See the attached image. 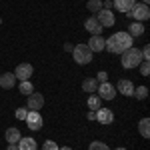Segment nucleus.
Segmentation results:
<instances>
[{
  "label": "nucleus",
  "instance_id": "nucleus-1",
  "mask_svg": "<svg viewBox=\"0 0 150 150\" xmlns=\"http://www.w3.org/2000/svg\"><path fill=\"white\" fill-rule=\"evenodd\" d=\"M132 46V36L128 34V32H116L112 34L108 40H106V44L104 48L108 50V52H114V54H122L124 50Z\"/></svg>",
  "mask_w": 150,
  "mask_h": 150
},
{
  "label": "nucleus",
  "instance_id": "nucleus-2",
  "mask_svg": "<svg viewBox=\"0 0 150 150\" xmlns=\"http://www.w3.org/2000/svg\"><path fill=\"white\" fill-rule=\"evenodd\" d=\"M140 62H142V52L138 48L130 46L128 50L122 52V68H136L140 66Z\"/></svg>",
  "mask_w": 150,
  "mask_h": 150
},
{
  "label": "nucleus",
  "instance_id": "nucleus-3",
  "mask_svg": "<svg viewBox=\"0 0 150 150\" xmlns=\"http://www.w3.org/2000/svg\"><path fill=\"white\" fill-rule=\"evenodd\" d=\"M72 54H74V60L78 64H88L92 60V50L86 46V44H78V46L72 48Z\"/></svg>",
  "mask_w": 150,
  "mask_h": 150
},
{
  "label": "nucleus",
  "instance_id": "nucleus-4",
  "mask_svg": "<svg viewBox=\"0 0 150 150\" xmlns=\"http://www.w3.org/2000/svg\"><path fill=\"white\" fill-rule=\"evenodd\" d=\"M128 16H132L134 22H144V20H148L150 18L148 4H134V6L130 8V12H128Z\"/></svg>",
  "mask_w": 150,
  "mask_h": 150
},
{
  "label": "nucleus",
  "instance_id": "nucleus-5",
  "mask_svg": "<svg viewBox=\"0 0 150 150\" xmlns=\"http://www.w3.org/2000/svg\"><path fill=\"white\" fill-rule=\"evenodd\" d=\"M96 92H98V98L100 100H112L116 96V88L112 84H108V82H102V84H98Z\"/></svg>",
  "mask_w": 150,
  "mask_h": 150
},
{
  "label": "nucleus",
  "instance_id": "nucleus-6",
  "mask_svg": "<svg viewBox=\"0 0 150 150\" xmlns=\"http://www.w3.org/2000/svg\"><path fill=\"white\" fill-rule=\"evenodd\" d=\"M26 124H28L30 130H40V128H42V114H40V112H36V110H28Z\"/></svg>",
  "mask_w": 150,
  "mask_h": 150
},
{
  "label": "nucleus",
  "instance_id": "nucleus-7",
  "mask_svg": "<svg viewBox=\"0 0 150 150\" xmlns=\"http://www.w3.org/2000/svg\"><path fill=\"white\" fill-rule=\"evenodd\" d=\"M32 72H34V68L28 64V62H24V64H18L16 66V70H14V76H16V80H28L30 76H32Z\"/></svg>",
  "mask_w": 150,
  "mask_h": 150
},
{
  "label": "nucleus",
  "instance_id": "nucleus-8",
  "mask_svg": "<svg viewBox=\"0 0 150 150\" xmlns=\"http://www.w3.org/2000/svg\"><path fill=\"white\" fill-rule=\"evenodd\" d=\"M42 106H44V96H42V92L28 94V108H30V110L40 112V108H42Z\"/></svg>",
  "mask_w": 150,
  "mask_h": 150
},
{
  "label": "nucleus",
  "instance_id": "nucleus-9",
  "mask_svg": "<svg viewBox=\"0 0 150 150\" xmlns=\"http://www.w3.org/2000/svg\"><path fill=\"white\" fill-rule=\"evenodd\" d=\"M96 20H98V22H100V26H112V24L116 22V18H114V14H112V12L110 10H98L96 12Z\"/></svg>",
  "mask_w": 150,
  "mask_h": 150
},
{
  "label": "nucleus",
  "instance_id": "nucleus-10",
  "mask_svg": "<svg viewBox=\"0 0 150 150\" xmlns=\"http://www.w3.org/2000/svg\"><path fill=\"white\" fill-rule=\"evenodd\" d=\"M96 120L100 122V124H112L114 122V112L112 110H108V108H98L96 110Z\"/></svg>",
  "mask_w": 150,
  "mask_h": 150
},
{
  "label": "nucleus",
  "instance_id": "nucleus-11",
  "mask_svg": "<svg viewBox=\"0 0 150 150\" xmlns=\"http://www.w3.org/2000/svg\"><path fill=\"white\" fill-rule=\"evenodd\" d=\"M84 28H86L92 36H100V34H102V30H104L102 26H100V22L96 20V16H90V18L84 22Z\"/></svg>",
  "mask_w": 150,
  "mask_h": 150
},
{
  "label": "nucleus",
  "instance_id": "nucleus-12",
  "mask_svg": "<svg viewBox=\"0 0 150 150\" xmlns=\"http://www.w3.org/2000/svg\"><path fill=\"white\" fill-rule=\"evenodd\" d=\"M104 44H106V40H104L102 36H90V42H88L86 46L90 48L92 52H102Z\"/></svg>",
  "mask_w": 150,
  "mask_h": 150
},
{
  "label": "nucleus",
  "instance_id": "nucleus-13",
  "mask_svg": "<svg viewBox=\"0 0 150 150\" xmlns=\"http://www.w3.org/2000/svg\"><path fill=\"white\" fill-rule=\"evenodd\" d=\"M136 4V0H112V6H114L116 10H120V12H130V8Z\"/></svg>",
  "mask_w": 150,
  "mask_h": 150
},
{
  "label": "nucleus",
  "instance_id": "nucleus-14",
  "mask_svg": "<svg viewBox=\"0 0 150 150\" xmlns=\"http://www.w3.org/2000/svg\"><path fill=\"white\" fill-rule=\"evenodd\" d=\"M14 84H16V76H14V74H10V72L0 74V86H2V88L8 90V88H12Z\"/></svg>",
  "mask_w": 150,
  "mask_h": 150
},
{
  "label": "nucleus",
  "instance_id": "nucleus-15",
  "mask_svg": "<svg viewBox=\"0 0 150 150\" xmlns=\"http://www.w3.org/2000/svg\"><path fill=\"white\" fill-rule=\"evenodd\" d=\"M18 150H38L34 138H20L18 140Z\"/></svg>",
  "mask_w": 150,
  "mask_h": 150
},
{
  "label": "nucleus",
  "instance_id": "nucleus-16",
  "mask_svg": "<svg viewBox=\"0 0 150 150\" xmlns=\"http://www.w3.org/2000/svg\"><path fill=\"white\" fill-rule=\"evenodd\" d=\"M118 92H122L124 96H132V92H134V84L130 80H120L118 82Z\"/></svg>",
  "mask_w": 150,
  "mask_h": 150
},
{
  "label": "nucleus",
  "instance_id": "nucleus-17",
  "mask_svg": "<svg viewBox=\"0 0 150 150\" xmlns=\"http://www.w3.org/2000/svg\"><path fill=\"white\" fill-rule=\"evenodd\" d=\"M20 138H22V136H20V130H18V128H8V130H6V140H8V144H18Z\"/></svg>",
  "mask_w": 150,
  "mask_h": 150
},
{
  "label": "nucleus",
  "instance_id": "nucleus-18",
  "mask_svg": "<svg viewBox=\"0 0 150 150\" xmlns=\"http://www.w3.org/2000/svg\"><path fill=\"white\" fill-rule=\"evenodd\" d=\"M96 88H98V80H94V78H86V80L82 82V90L84 92H96Z\"/></svg>",
  "mask_w": 150,
  "mask_h": 150
},
{
  "label": "nucleus",
  "instance_id": "nucleus-19",
  "mask_svg": "<svg viewBox=\"0 0 150 150\" xmlns=\"http://www.w3.org/2000/svg\"><path fill=\"white\" fill-rule=\"evenodd\" d=\"M128 28H130V30H128V34H130V36H142V34H144V24H142V22H132Z\"/></svg>",
  "mask_w": 150,
  "mask_h": 150
},
{
  "label": "nucleus",
  "instance_id": "nucleus-20",
  "mask_svg": "<svg viewBox=\"0 0 150 150\" xmlns=\"http://www.w3.org/2000/svg\"><path fill=\"white\" fill-rule=\"evenodd\" d=\"M138 128H140L142 138H150V120H148V118H142L140 124H138Z\"/></svg>",
  "mask_w": 150,
  "mask_h": 150
},
{
  "label": "nucleus",
  "instance_id": "nucleus-21",
  "mask_svg": "<svg viewBox=\"0 0 150 150\" xmlns=\"http://www.w3.org/2000/svg\"><path fill=\"white\" fill-rule=\"evenodd\" d=\"M100 102H102V100L98 98V94H90V96H88V108H90V110H98V108H100Z\"/></svg>",
  "mask_w": 150,
  "mask_h": 150
},
{
  "label": "nucleus",
  "instance_id": "nucleus-22",
  "mask_svg": "<svg viewBox=\"0 0 150 150\" xmlns=\"http://www.w3.org/2000/svg\"><path fill=\"white\" fill-rule=\"evenodd\" d=\"M18 90H20L22 94H26V96H28V94L34 92V86L30 84V80H22V82H20V86H18Z\"/></svg>",
  "mask_w": 150,
  "mask_h": 150
},
{
  "label": "nucleus",
  "instance_id": "nucleus-23",
  "mask_svg": "<svg viewBox=\"0 0 150 150\" xmlns=\"http://www.w3.org/2000/svg\"><path fill=\"white\" fill-rule=\"evenodd\" d=\"M132 96H136L138 100H144V98L148 96V88H146V86H138V88H134Z\"/></svg>",
  "mask_w": 150,
  "mask_h": 150
},
{
  "label": "nucleus",
  "instance_id": "nucleus-24",
  "mask_svg": "<svg viewBox=\"0 0 150 150\" xmlns=\"http://www.w3.org/2000/svg\"><path fill=\"white\" fill-rule=\"evenodd\" d=\"M86 6H88V10H90V12L96 14L98 10H102V0H88V4H86Z\"/></svg>",
  "mask_w": 150,
  "mask_h": 150
},
{
  "label": "nucleus",
  "instance_id": "nucleus-25",
  "mask_svg": "<svg viewBox=\"0 0 150 150\" xmlns=\"http://www.w3.org/2000/svg\"><path fill=\"white\" fill-rule=\"evenodd\" d=\"M140 74H142V76H148L150 74V62L148 60H142V62H140Z\"/></svg>",
  "mask_w": 150,
  "mask_h": 150
},
{
  "label": "nucleus",
  "instance_id": "nucleus-26",
  "mask_svg": "<svg viewBox=\"0 0 150 150\" xmlns=\"http://www.w3.org/2000/svg\"><path fill=\"white\" fill-rule=\"evenodd\" d=\"M88 150H110V148H108L104 142H98V140H96V142H92V144L88 146Z\"/></svg>",
  "mask_w": 150,
  "mask_h": 150
},
{
  "label": "nucleus",
  "instance_id": "nucleus-27",
  "mask_svg": "<svg viewBox=\"0 0 150 150\" xmlns=\"http://www.w3.org/2000/svg\"><path fill=\"white\" fill-rule=\"evenodd\" d=\"M42 150H58V144L54 140H46V142L42 144Z\"/></svg>",
  "mask_w": 150,
  "mask_h": 150
},
{
  "label": "nucleus",
  "instance_id": "nucleus-28",
  "mask_svg": "<svg viewBox=\"0 0 150 150\" xmlns=\"http://www.w3.org/2000/svg\"><path fill=\"white\" fill-rule=\"evenodd\" d=\"M26 116H28V110H26V108H18V110H16V118H18V120H26Z\"/></svg>",
  "mask_w": 150,
  "mask_h": 150
},
{
  "label": "nucleus",
  "instance_id": "nucleus-29",
  "mask_svg": "<svg viewBox=\"0 0 150 150\" xmlns=\"http://www.w3.org/2000/svg\"><path fill=\"white\" fill-rule=\"evenodd\" d=\"M96 80H98V84H102V82H108V74H106V72H98V74H96Z\"/></svg>",
  "mask_w": 150,
  "mask_h": 150
},
{
  "label": "nucleus",
  "instance_id": "nucleus-30",
  "mask_svg": "<svg viewBox=\"0 0 150 150\" xmlns=\"http://www.w3.org/2000/svg\"><path fill=\"white\" fill-rule=\"evenodd\" d=\"M140 52H142V60H150V46H144V50Z\"/></svg>",
  "mask_w": 150,
  "mask_h": 150
},
{
  "label": "nucleus",
  "instance_id": "nucleus-31",
  "mask_svg": "<svg viewBox=\"0 0 150 150\" xmlns=\"http://www.w3.org/2000/svg\"><path fill=\"white\" fill-rule=\"evenodd\" d=\"M102 8H104V10H110V8H112V0H104Z\"/></svg>",
  "mask_w": 150,
  "mask_h": 150
},
{
  "label": "nucleus",
  "instance_id": "nucleus-32",
  "mask_svg": "<svg viewBox=\"0 0 150 150\" xmlns=\"http://www.w3.org/2000/svg\"><path fill=\"white\" fill-rule=\"evenodd\" d=\"M86 118H88V120H96V110H88Z\"/></svg>",
  "mask_w": 150,
  "mask_h": 150
},
{
  "label": "nucleus",
  "instance_id": "nucleus-33",
  "mask_svg": "<svg viewBox=\"0 0 150 150\" xmlns=\"http://www.w3.org/2000/svg\"><path fill=\"white\" fill-rule=\"evenodd\" d=\"M8 150H18V144H8Z\"/></svg>",
  "mask_w": 150,
  "mask_h": 150
},
{
  "label": "nucleus",
  "instance_id": "nucleus-34",
  "mask_svg": "<svg viewBox=\"0 0 150 150\" xmlns=\"http://www.w3.org/2000/svg\"><path fill=\"white\" fill-rule=\"evenodd\" d=\"M58 150H72L70 146H62V148H58Z\"/></svg>",
  "mask_w": 150,
  "mask_h": 150
},
{
  "label": "nucleus",
  "instance_id": "nucleus-35",
  "mask_svg": "<svg viewBox=\"0 0 150 150\" xmlns=\"http://www.w3.org/2000/svg\"><path fill=\"white\" fill-rule=\"evenodd\" d=\"M142 4H148V0H142Z\"/></svg>",
  "mask_w": 150,
  "mask_h": 150
},
{
  "label": "nucleus",
  "instance_id": "nucleus-36",
  "mask_svg": "<svg viewBox=\"0 0 150 150\" xmlns=\"http://www.w3.org/2000/svg\"><path fill=\"white\" fill-rule=\"evenodd\" d=\"M116 150H126V148H116Z\"/></svg>",
  "mask_w": 150,
  "mask_h": 150
},
{
  "label": "nucleus",
  "instance_id": "nucleus-37",
  "mask_svg": "<svg viewBox=\"0 0 150 150\" xmlns=\"http://www.w3.org/2000/svg\"><path fill=\"white\" fill-rule=\"evenodd\" d=\"M0 22H2V18H0Z\"/></svg>",
  "mask_w": 150,
  "mask_h": 150
}]
</instances>
